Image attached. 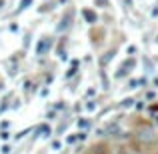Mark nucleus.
Listing matches in <instances>:
<instances>
[{
  "label": "nucleus",
  "instance_id": "obj_8",
  "mask_svg": "<svg viewBox=\"0 0 158 154\" xmlns=\"http://www.w3.org/2000/svg\"><path fill=\"white\" fill-rule=\"evenodd\" d=\"M118 154H136V152H132V150H120Z\"/></svg>",
  "mask_w": 158,
  "mask_h": 154
},
{
  "label": "nucleus",
  "instance_id": "obj_9",
  "mask_svg": "<svg viewBox=\"0 0 158 154\" xmlns=\"http://www.w3.org/2000/svg\"><path fill=\"white\" fill-rule=\"evenodd\" d=\"M4 4H6V0H0V10L4 8Z\"/></svg>",
  "mask_w": 158,
  "mask_h": 154
},
{
  "label": "nucleus",
  "instance_id": "obj_10",
  "mask_svg": "<svg viewBox=\"0 0 158 154\" xmlns=\"http://www.w3.org/2000/svg\"><path fill=\"white\" fill-rule=\"evenodd\" d=\"M100 4H102V6H106V0H100Z\"/></svg>",
  "mask_w": 158,
  "mask_h": 154
},
{
  "label": "nucleus",
  "instance_id": "obj_7",
  "mask_svg": "<svg viewBox=\"0 0 158 154\" xmlns=\"http://www.w3.org/2000/svg\"><path fill=\"white\" fill-rule=\"evenodd\" d=\"M86 108H88V110H94V108H96V104H94V102H88V106H86Z\"/></svg>",
  "mask_w": 158,
  "mask_h": 154
},
{
  "label": "nucleus",
  "instance_id": "obj_4",
  "mask_svg": "<svg viewBox=\"0 0 158 154\" xmlns=\"http://www.w3.org/2000/svg\"><path fill=\"white\" fill-rule=\"evenodd\" d=\"M32 4V0H22V2H20V6H18V12H22V10H26L28 6H30Z\"/></svg>",
  "mask_w": 158,
  "mask_h": 154
},
{
  "label": "nucleus",
  "instance_id": "obj_3",
  "mask_svg": "<svg viewBox=\"0 0 158 154\" xmlns=\"http://www.w3.org/2000/svg\"><path fill=\"white\" fill-rule=\"evenodd\" d=\"M82 16L86 18V22H88V24H94V22H96V14H94L92 10H88V8H84V10H82Z\"/></svg>",
  "mask_w": 158,
  "mask_h": 154
},
{
  "label": "nucleus",
  "instance_id": "obj_5",
  "mask_svg": "<svg viewBox=\"0 0 158 154\" xmlns=\"http://www.w3.org/2000/svg\"><path fill=\"white\" fill-rule=\"evenodd\" d=\"M132 102H134L132 98H128V100H122V106H132Z\"/></svg>",
  "mask_w": 158,
  "mask_h": 154
},
{
  "label": "nucleus",
  "instance_id": "obj_2",
  "mask_svg": "<svg viewBox=\"0 0 158 154\" xmlns=\"http://www.w3.org/2000/svg\"><path fill=\"white\" fill-rule=\"evenodd\" d=\"M50 44H52V42H50L48 38H42V40L38 42V46H36V54H38V56H42V54L46 52L48 48H50Z\"/></svg>",
  "mask_w": 158,
  "mask_h": 154
},
{
  "label": "nucleus",
  "instance_id": "obj_1",
  "mask_svg": "<svg viewBox=\"0 0 158 154\" xmlns=\"http://www.w3.org/2000/svg\"><path fill=\"white\" fill-rule=\"evenodd\" d=\"M138 140L140 142H144V144H148V142H154L156 140V134H154V130L152 128H148V126H144V128H140L138 130Z\"/></svg>",
  "mask_w": 158,
  "mask_h": 154
},
{
  "label": "nucleus",
  "instance_id": "obj_6",
  "mask_svg": "<svg viewBox=\"0 0 158 154\" xmlns=\"http://www.w3.org/2000/svg\"><path fill=\"white\" fill-rule=\"evenodd\" d=\"M88 126V122H86V120H80V122H78V128H86Z\"/></svg>",
  "mask_w": 158,
  "mask_h": 154
}]
</instances>
